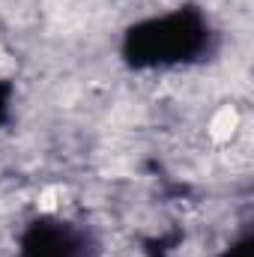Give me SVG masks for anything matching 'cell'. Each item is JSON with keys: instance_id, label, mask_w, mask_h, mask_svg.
Here are the masks:
<instances>
[{"instance_id": "6da1fadb", "label": "cell", "mask_w": 254, "mask_h": 257, "mask_svg": "<svg viewBox=\"0 0 254 257\" xmlns=\"http://www.w3.org/2000/svg\"><path fill=\"white\" fill-rule=\"evenodd\" d=\"M215 45V30L197 6H180L132 24L123 36V60L132 69H177L200 63Z\"/></svg>"}, {"instance_id": "7a4b0ae2", "label": "cell", "mask_w": 254, "mask_h": 257, "mask_svg": "<svg viewBox=\"0 0 254 257\" xmlns=\"http://www.w3.org/2000/svg\"><path fill=\"white\" fill-rule=\"evenodd\" d=\"M93 251L87 230L57 215L33 218L18 236V257H93Z\"/></svg>"}, {"instance_id": "3957f363", "label": "cell", "mask_w": 254, "mask_h": 257, "mask_svg": "<svg viewBox=\"0 0 254 257\" xmlns=\"http://www.w3.org/2000/svg\"><path fill=\"white\" fill-rule=\"evenodd\" d=\"M12 93H15L12 84L0 78V126H3V123L9 120V114H12Z\"/></svg>"}]
</instances>
